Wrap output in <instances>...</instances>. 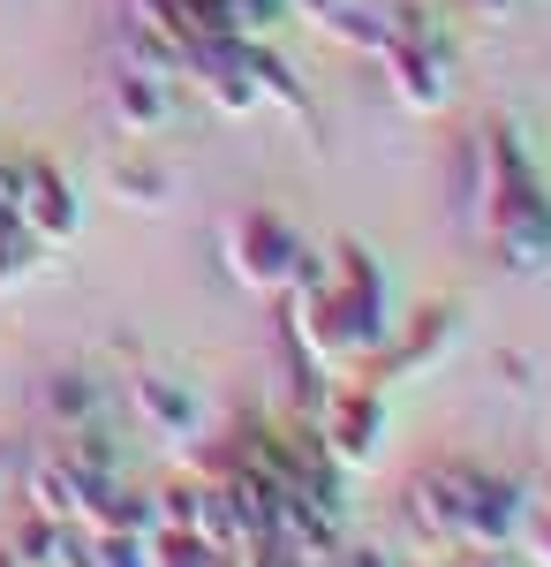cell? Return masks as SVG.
Wrapping results in <instances>:
<instances>
[{"label": "cell", "instance_id": "cell-1", "mask_svg": "<svg viewBox=\"0 0 551 567\" xmlns=\"http://www.w3.org/2000/svg\"><path fill=\"white\" fill-rule=\"evenodd\" d=\"M280 318H288V341H295L302 363H318L325 379H347L363 371L371 355L385 349L393 333V288H385V265L347 235L325 258H310L295 288L280 296Z\"/></svg>", "mask_w": 551, "mask_h": 567}, {"label": "cell", "instance_id": "cell-2", "mask_svg": "<svg viewBox=\"0 0 551 567\" xmlns=\"http://www.w3.org/2000/svg\"><path fill=\"white\" fill-rule=\"evenodd\" d=\"M461 205L507 272H551V189L529 159L521 122H484L468 136Z\"/></svg>", "mask_w": 551, "mask_h": 567}, {"label": "cell", "instance_id": "cell-3", "mask_svg": "<svg viewBox=\"0 0 551 567\" xmlns=\"http://www.w3.org/2000/svg\"><path fill=\"white\" fill-rule=\"evenodd\" d=\"M219 265H227V280H242L250 296H288L302 272H310V250H302V235L280 213L242 205V213L219 219Z\"/></svg>", "mask_w": 551, "mask_h": 567}, {"label": "cell", "instance_id": "cell-4", "mask_svg": "<svg viewBox=\"0 0 551 567\" xmlns=\"http://www.w3.org/2000/svg\"><path fill=\"white\" fill-rule=\"evenodd\" d=\"M310 432H318V446L333 454L347 477L378 470V462H385V393L363 386V379L325 386V393H318V409H310Z\"/></svg>", "mask_w": 551, "mask_h": 567}, {"label": "cell", "instance_id": "cell-5", "mask_svg": "<svg viewBox=\"0 0 551 567\" xmlns=\"http://www.w3.org/2000/svg\"><path fill=\"white\" fill-rule=\"evenodd\" d=\"M122 401H128V424L144 439H159V446H174V454H189V446L205 439V424H212L205 401H197V386L174 379V371H159V363H136Z\"/></svg>", "mask_w": 551, "mask_h": 567}, {"label": "cell", "instance_id": "cell-6", "mask_svg": "<svg viewBox=\"0 0 551 567\" xmlns=\"http://www.w3.org/2000/svg\"><path fill=\"white\" fill-rule=\"evenodd\" d=\"M454 341H461V310L454 303H430L416 310V318H393V333H385V349L355 371L363 386H401V379H424V371H438L446 355H454Z\"/></svg>", "mask_w": 551, "mask_h": 567}, {"label": "cell", "instance_id": "cell-7", "mask_svg": "<svg viewBox=\"0 0 551 567\" xmlns=\"http://www.w3.org/2000/svg\"><path fill=\"white\" fill-rule=\"evenodd\" d=\"M378 61H385L393 99H401L408 114H446V106H454V91H461V76H454V45L438 39V31H408V39L385 45Z\"/></svg>", "mask_w": 551, "mask_h": 567}, {"label": "cell", "instance_id": "cell-8", "mask_svg": "<svg viewBox=\"0 0 551 567\" xmlns=\"http://www.w3.org/2000/svg\"><path fill=\"white\" fill-rule=\"evenodd\" d=\"M529 515V492L499 470H484V462H468L461 477V553H499L513 545V529Z\"/></svg>", "mask_w": 551, "mask_h": 567}, {"label": "cell", "instance_id": "cell-9", "mask_svg": "<svg viewBox=\"0 0 551 567\" xmlns=\"http://www.w3.org/2000/svg\"><path fill=\"white\" fill-rule=\"evenodd\" d=\"M15 219L39 235L45 250H69L76 235H84V197H76V182L61 175V167H31V189H23V205H15Z\"/></svg>", "mask_w": 551, "mask_h": 567}, {"label": "cell", "instance_id": "cell-10", "mask_svg": "<svg viewBox=\"0 0 551 567\" xmlns=\"http://www.w3.org/2000/svg\"><path fill=\"white\" fill-rule=\"evenodd\" d=\"M15 499L45 515V523H76V507H84V470L76 462H61V446H45L23 462V477H15Z\"/></svg>", "mask_w": 551, "mask_h": 567}, {"label": "cell", "instance_id": "cell-11", "mask_svg": "<svg viewBox=\"0 0 551 567\" xmlns=\"http://www.w3.org/2000/svg\"><path fill=\"white\" fill-rule=\"evenodd\" d=\"M106 189H114V205H128V213H167L174 167L152 159V152H122V159H106Z\"/></svg>", "mask_w": 551, "mask_h": 567}, {"label": "cell", "instance_id": "cell-12", "mask_svg": "<svg viewBox=\"0 0 551 567\" xmlns=\"http://www.w3.org/2000/svg\"><path fill=\"white\" fill-rule=\"evenodd\" d=\"M114 122H122V136H159L174 122V84L144 76V69H122L114 76Z\"/></svg>", "mask_w": 551, "mask_h": 567}, {"label": "cell", "instance_id": "cell-13", "mask_svg": "<svg viewBox=\"0 0 551 567\" xmlns=\"http://www.w3.org/2000/svg\"><path fill=\"white\" fill-rule=\"evenodd\" d=\"M242 45V69H250V84H257V99H272L280 114H295V122H310L318 106H310V91H302V76L272 53V39H235Z\"/></svg>", "mask_w": 551, "mask_h": 567}, {"label": "cell", "instance_id": "cell-14", "mask_svg": "<svg viewBox=\"0 0 551 567\" xmlns=\"http://www.w3.org/2000/svg\"><path fill=\"white\" fill-rule=\"evenodd\" d=\"M39 401H45V416H53L61 432H76V424H98V416H106V379H91V371L69 363V371H53V379H45Z\"/></svg>", "mask_w": 551, "mask_h": 567}, {"label": "cell", "instance_id": "cell-15", "mask_svg": "<svg viewBox=\"0 0 551 567\" xmlns=\"http://www.w3.org/2000/svg\"><path fill=\"white\" fill-rule=\"evenodd\" d=\"M45 258H53V250H45V243L31 235V227H23V219H0V296L31 288V280L45 272Z\"/></svg>", "mask_w": 551, "mask_h": 567}, {"label": "cell", "instance_id": "cell-16", "mask_svg": "<svg viewBox=\"0 0 551 567\" xmlns=\"http://www.w3.org/2000/svg\"><path fill=\"white\" fill-rule=\"evenodd\" d=\"M61 462H76L84 477H122V446H114V432H106V416L61 432Z\"/></svg>", "mask_w": 551, "mask_h": 567}, {"label": "cell", "instance_id": "cell-17", "mask_svg": "<svg viewBox=\"0 0 551 567\" xmlns=\"http://www.w3.org/2000/svg\"><path fill=\"white\" fill-rule=\"evenodd\" d=\"M152 567H227V560H219V545L205 537V529L159 523V529H152Z\"/></svg>", "mask_w": 551, "mask_h": 567}, {"label": "cell", "instance_id": "cell-18", "mask_svg": "<svg viewBox=\"0 0 551 567\" xmlns=\"http://www.w3.org/2000/svg\"><path fill=\"white\" fill-rule=\"evenodd\" d=\"M98 567H152V529H91Z\"/></svg>", "mask_w": 551, "mask_h": 567}, {"label": "cell", "instance_id": "cell-19", "mask_svg": "<svg viewBox=\"0 0 551 567\" xmlns=\"http://www.w3.org/2000/svg\"><path fill=\"white\" fill-rule=\"evenodd\" d=\"M513 553L529 567H551V499H529V515L513 529Z\"/></svg>", "mask_w": 551, "mask_h": 567}, {"label": "cell", "instance_id": "cell-20", "mask_svg": "<svg viewBox=\"0 0 551 567\" xmlns=\"http://www.w3.org/2000/svg\"><path fill=\"white\" fill-rule=\"evenodd\" d=\"M31 167H39V159H0V213H8V219H15L23 189H31Z\"/></svg>", "mask_w": 551, "mask_h": 567}, {"label": "cell", "instance_id": "cell-21", "mask_svg": "<svg viewBox=\"0 0 551 567\" xmlns=\"http://www.w3.org/2000/svg\"><path fill=\"white\" fill-rule=\"evenodd\" d=\"M438 567H529V560H513V545H499V553H446Z\"/></svg>", "mask_w": 551, "mask_h": 567}, {"label": "cell", "instance_id": "cell-22", "mask_svg": "<svg viewBox=\"0 0 551 567\" xmlns=\"http://www.w3.org/2000/svg\"><path fill=\"white\" fill-rule=\"evenodd\" d=\"M0 567H31V560H23V545H15V529H8V515H0Z\"/></svg>", "mask_w": 551, "mask_h": 567}, {"label": "cell", "instance_id": "cell-23", "mask_svg": "<svg viewBox=\"0 0 551 567\" xmlns=\"http://www.w3.org/2000/svg\"><path fill=\"white\" fill-rule=\"evenodd\" d=\"M476 16H491V23H507V16H513V0H476Z\"/></svg>", "mask_w": 551, "mask_h": 567}, {"label": "cell", "instance_id": "cell-24", "mask_svg": "<svg viewBox=\"0 0 551 567\" xmlns=\"http://www.w3.org/2000/svg\"><path fill=\"white\" fill-rule=\"evenodd\" d=\"M537 499H551V454H544V484H537Z\"/></svg>", "mask_w": 551, "mask_h": 567}, {"label": "cell", "instance_id": "cell-25", "mask_svg": "<svg viewBox=\"0 0 551 567\" xmlns=\"http://www.w3.org/2000/svg\"><path fill=\"white\" fill-rule=\"evenodd\" d=\"M393 567H438V560H393Z\"/></svg>", "mask_w": 551, "mask_h": 567}, {"label": "cell", "instance_id": "cell-26", "mask_svg": "<svg viewBox=\"0 0 551 567\" xmlns=\"http://www.w3.org/2000/svg\"><path fill=\"white\" fill-rule=\"evenodd\" d=\"M295 567H318V560H295Z\"/></svg>", "mask_w": 551, "mask_h": 567}]
</instances>
